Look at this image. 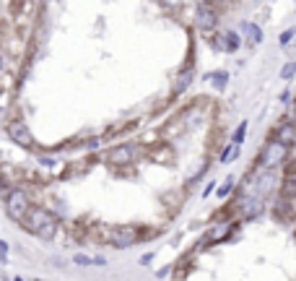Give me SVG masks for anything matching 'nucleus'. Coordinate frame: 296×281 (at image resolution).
<instances>
[{
	"instance_id": "nucleus-1",
	"label": "nucleus",
	"mask_w": 296,
	"mask_h": 281,
	"mask_svg": "<svg viewBox=\"0 0 296 281\" xmlns=\"http://www.w3.org/2000/svg\"><path fill=\"white\" fill-rule=\"evenodd\" d=\"M255 161H257V169H278V167H283L286 161H289V149L281 146L275 138H270L260 151H257Z\"/></svg>"
},
{
	"instance_id": "nucleus-2",
	"label": "nucleus",
	"mask_w": 296,
	"mask_h": 281,
	"mask_svg": "<svg viewBox=\"0 0 296 281\" xmlns=\"http://www.w3.org/2000/svg\"><path fill=\"white\" fill-rule=\"evenodd\" d=\"M195 26L200 31H210L218 26V11L216 5H210L208 0H203V3L195 8Z\"/></svg>"
},
{
	"instance_id": "nucleus-3",
	"label": "nucleus",
	"mask_w": 296,
	"mask_h": 281,
	"mask_svg": "<svg viewBox=\"0 0 296 281\" xmlns=\"http://www.w3.org/2000/svg\"><path fill=\"white\" fill-rule=\"evenodd\" d=\"M273 138L278 141L281 146H286V149L296 146V123H294V120L278 123V125H275V130H273Z\"/></svg>"
},
{
	"instance_id": "nucleus-4",
	"label": "nucleus",
	"mask_w": 296,
	"mask_h": 281,
	"mask_svg": "<svg viewBox=\"0 0 296 281\" xmlns=\"http://www.w3.org/2000/svg\"><path fill=\"white\" fill-rule=\"evenodd\" d=\"M294 198H286V195H278V201H275L273 206V216H275V221H281V224H289L294 221Z\"/></svg>"
},
{
	"instance_id": "nucleus-5",
	"label": "nucleus",
	"mask_w": 296,
	"mask_h": 281,
	"mask_svg": "<svg viewBox=\"0 0 296 281\" xmlns=\"http://www.w3.org/2000/svg\"><path fill=\"white\" fill-rule=\"evenodd\" d=\"M213 47L221 50V52H237L239 47H242V39H239L237 31H224V34H216Z\"/></svg>"
},
{
	"instance_id": "nucleus-6",
	"label": "nucleus",
	"mask_w": 296,
	"mask_h": 281,
	"mask_svg": "<svg viewBox=\"0 0 296 281\" xmlns=\"http://www.w3.org/2000/svg\"><path fill=\"white\" fill-rule=\"evenodd\" d=\"M242 34L247 37L249 44H260V42H263V29H260L257 24H249V21L242 24Z\"/></svg>"
},
{
	"instance_id": "nucleus-7",
	"label": "nucleus",
	"mask_w": 296,
	"mask_h": 281,
	"mask_svg": "<svg viewBox=\"0 0 296 281\" xmlns=\"http://www.w3.org/2000/svg\"><path fill=\"white\" fill-rule=\"evenodd\" d=\"M234 159H239V146L237 143H229V146L221 151V164H229V161H234Z\"/></svg>"
},
{
	"instance_id": "nucleus-8",
	"label": "nucleus",
	"mask_w": 296,
	"mask_h": 281,
	"mask_svg": "<svg viewBox=\"0 0 296 281\" xmlns=\"http://www.w3.org/2000/svg\"><path fill=\"white\" fill-rule=\"evenodd\" d=\"M208 78L213 81V86L218 89V92H224L226 84H229V73H226V70H216V73H210Z\"/></svg>"
},
{
	"instance_id": "nucleus-9",
	"label": "nucleus",
	"mask_w": 296,
	"mask_h": 281,
	"mask_svg": "<svg viewBox=\"0 0 296 281\" xmlns=\"http://www.w3.org/2000/svg\"><path fill=\"white\" fill-rule=\"evenodd\" d=\"M244 135H247V120H242V123H239V128L234 130V135H231V143L242 146V143H244Z\"/></svg>"
},
{
	"instance_id": "nucleus-10",
	"label": "nucleus",
	"mask_w": 296,
	"mask_h": 281,
	"mask_svg": "<svg viewBox=\"0 0 296 281\" xmlns=\"http://www.w3.org/2000/svg\"><path fill=\"white\" fill-rule=\"evenodd\" d=\"M296 76V62H286V65L281 68V76L278 78H283V81H291Z\"/></svg>"
},
{
	"instance_id": "nucleus-11",
	"label": "nucleus",
	"mask_w": 296,
	"mask_h": 281,
	"mask_svg": "<svg viewBox=\"0 0 296 281\" xmlns=\"http://www.w3.org/2000/svg\"><path fill=\"white\" fill-rule=\"evenodd\" d=\"M231 190H234V177H226V183L218 187V195L224 198V195H229V193H231Z\"/></svg>"
},
{
	"instance_id": "nucleus-12",
	"label": "nucleus",
	"mask_w": 296,
	"mask_h": 281,
	"mask_svg": "<svg viewBox=\"0 0 296 281\" xmlns=\"http://www.w3.org/2000/svg\"><path fill=\"white\" fill-rule=\"evenodd\" d=\"M294 34H296V29H286V31L281 34V39H278V44H281V47H286V44H291Z\"/></svg>"
},
{
	"instance_id": "nucleus-13",
	"label": "nucleus",
	"mask_w": 296,
	"mask_h": 281,
	"mask_svg": "<svg viewBox=\"0 0 296 281\" xmlns=\"http://www.w3.org/2000/svg\"><path fill=\"white\" fill-rule=\"evenodd\" d=\"M161 3H164L166 8H179V5H182V0H161Z\"/></svg>"
},
{
	"instance_id": "nucleus-14",
	"label": "nucleus",
	"mask_w": 296,
	"mask_h": 281,
	"mask_svg": "<svg viewBox=\"0 0 296 281\" xmlns=\"http://www.w3.org/2000/svg\"><path fill=\"white\" fill-rule=\"evenodd\" d=\"M281 102L289 104V102H291V92H283V94H281Z\"/></svg>"
},
{
	"instance_id": "nucleus-15",
	"label": "nucleus",
	"mask_w": 296,
	"mask_h": 281,
	"mask_svg": "<svg viewBox=\"0 0 296 281\" xmlns=\"http://www.w3.org/2000/svg\"><path fill=\"white\" fill-rule=\"evenodd\" d=\"M216 3H231V0H216Z\"/></svg>"
},
{
	"instance_id": "nucleus-16",
	"label": "nucleus",
	"mask_w": 296,
	"mask_h": 281,
	"mask_svg": "<svg viewBox=\"0 0 296 281\" xmlns=\"http://www.w3.org/2000/svg\"><path fill=\"white\" fill-rule=\"evenodd\" d=\"M294 224H296V221H294ZM294 234H296V229H294Z\"/></svg>"
}]
</instances>
